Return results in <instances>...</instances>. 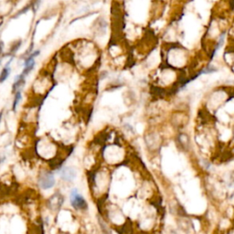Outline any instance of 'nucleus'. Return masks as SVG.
Returning <instances> with one entry per match:
<instances>
[{"mask_svg": "<svg viewBox=\"0 0 234 234\" xmlns=\"http://www.w3.org/2000/svg\"><path fill=\"white\" fill-rule=\"evenodd\" d=\"M99 59V51L97 46L91 41L84 40L76 45L75 60L77 65L83 69H89L94 65Z\"/></svg>", "mask_w": 234, "mask_h": 234, "instance_id": "nucleus-1", "label": "nucleus"}, {"mask_svg": "<svg viewBox=\"0 0 234 234\" xmlns=\"http://www.w3.org/2000/svg\"><path fill=\"white\" fill-rule=\"evenodd\" d=\"M55 177L51 170H42L39 172L38 177V184L41 189H51L55 186Z\"/></svg>", "mask_w": 234, "mask_h": 234, "instance_id": "nucleus-2", "label": "nucleus"}, {"mask_svg": "<svg viewBox=\"0 0 234 234\" xmlns=\"http://www.w3.org/2000/svg\"><path fill=\"white\" fill-rule=\"evenodd\" d=\"M69 200H71V205L72 208L78 211H84L88 209V203L86 199L80 194L77 189L72 190L69 194Z\"/></svg>", "mask_w": 234, "mask_h": 234, "instance_id": "nucleus-3", "label": "nucleus"}, {"mask_svg": "<svg viewBox=\"0 0 234 234\" xmlns=\"http://www.w3.org/2000/svg\"><path fill=\"white\" fill-rule=\"evenodd\" d=\"M63 203H64V198L59 192L54 193L48 200H47L48 208L51 210V211H55V212L59 211V210L61 208Z\"/></svg>", "mask_w": 234, "mask_h": 234, "instance_id": "nucleus-4", "label": "nucleus"}, {"mask_svg": "<svg viewBox=\"0 0 234 234\" xmlns=\"http://www.w3.org/2000/svg\"><path fill=\"white\" fill-rule=\"evenodd\" d=\"M60 176L62 180L72 182L77 177V171L72 167H64L60 170Z\"/></svg>", "mask_w": 234, "mask_h": 234, "instance_id": "nucleus-5", "label": "nucleus"}, {"mask_svg": "<svg viewBox=\"0 0 234 234\" xmlns=\"http://www.w3.org/2000/svg\"><path fill=\"white\" fill-rule=\"evenodd\" d=\"M13 60H14V57H9L8 60L5 63L3 69L0 72V83H4L10 76V73L12 72L11 63L13 62Z\"/></svg>", "mask_w": 234, "mask_h": 234, "instance_id": "nucleus-6", "label": "nucleus"}, {"mask_svg": "<svg viewBox=\"0 0 234 234\" xmlns=\"http://www.w3.org/2000/svg\"><path fill=\"white\" fill-rule=\"evenodd\" d=\"M26 84V76L23 73L17 74L12 84V93H16L17 91H21V89Z\"/></svg>", "mask_w": 234, "mask_h": 234, "instance_id": "nucleus-7", "label": "nucleus"}, {"mask_svg": "<svg viewBox=\"0 0 234 234\" xmlns=\"http://www.w3.org/2000/svg\"><path fill=\"white\" fill-rule=\"evenodd\" d=\"M21 46H22V40H21L20 38L14 40L12 43H10L9 49H8V51H7V53L3 55V58L8 57H8H14L15 54H16V53L18 51V50L21 48Z\"/></svg>", "mask_w": 234, "mask_h": 234, "instance_id": "nucleus-8", "label": "nucleus"}, {"mask_svg": "<svg viewBox=\"0 0 234 234\" xmlns=\"http://www.w3.org/2000/svg\"><path fill=\"white\" fill-rule=\"evenodd\" d=\"M107 29V21L104 19V17H99L97 22L95 23V32L99 35L105 34Z\"/></svg>", "mask_w": 234, "mask_h": 234, "instance_id": "nucleus-9", "label": "nucleus"}, {"mask_svg": "<svg viewBox=\"0 0 234 234\" xmlns=\"http://www.w3.org/2000/svg\"><path fill=\"white\" fill-rule=\"evenodd\" d=\"M22 99V91H17L16 93H14V101H13V104H12V110L15 112L20 103Z\"/></svg>", "mask_w": 234, "mask_h": 234, "instance_id": "nucleus-10", "label": "nucleus"}, {"mask_svg": "<svg viewBox=\"0 0 234 234\" xmlns=\"http://www.w3.org/2000/svg\"><path fill=\"white\" fill-rule=\"evenodd\" d=\"M4 48H5V43L3 40H0V58H3L4 55Z\"/></svg>", "mask_w": 234, "mask_h": 234, "instance_id": "nucleus-11", "label": "nucleus"}, {"mask_svg": "<svg viewBox=\"0 0 234 234\" xmlns=\"http://www.w3.org/2000/svg\"><path fill=\"white\" fill-rule=\"evenodd\" d=\"M5 160H6V157H5V156H0V164H2Z\"/></svg>", "mask_w": 234, "mask_h": 234, "instance_id": "nucleus-12", "label": "nucleus"}, {"mask_svg": "<svg viewBox=\"0 0 234 234\" xmlns=\"http://www.w3.org/2000/svg\"><path fill=\"white\" fill-rule=\"evenodd\" d=\"M3 112L4 111L2 110L1 112H0V124H1V121H2V117H3Z\"/></svg>", "mask_w": 234, "mask_h": 234, "instance_id": "nucleus-13", "label": "nucleus"}, {"mask_svg": "<svg viewBox=\"0 0 234 234\" xmlns=\"http://www.w3.org/2000/svg\"><path fill=\"white\" fill-rule=\"evenodd\" d=\"M2 61H3V58H0V65H1Z\"/></svg>", "mask_w": 234, "mask_h": 234, "instance_id": "nucleus-14", "label": "nucleus"}]
</instances>
